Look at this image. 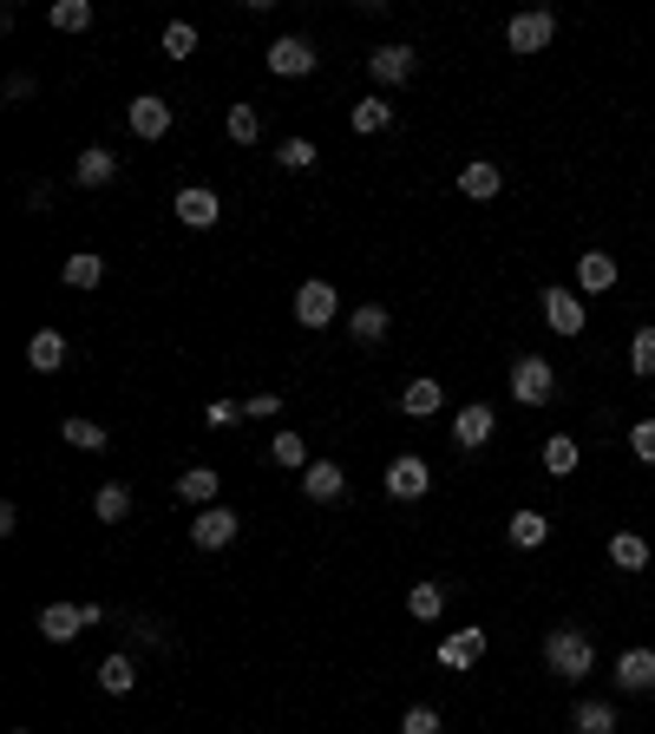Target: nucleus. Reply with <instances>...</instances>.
I'll return each mask as SVG.
<instances>
[{"instance_id":"nucleus-42","label":"nucleus","mask_w":655,"mask_h":734,"mask_svg":"<svg viewBox=\"0 0 655 734\" xmlns=\"http://www.w3.org/2000/svg\"><path fill=\"white\" fill-rule=\"evenodd\" d=\"M400 734H440V715L433 709H407L400 715Z\"/></svg>"},{"instance_id":"nucleus-7","label":"nucleus","mask_w":655,"mask_h":734,"mask_svg":"<svg viewBox=\"0 0 655 734\" xmlns=\"http://www.w3.org/2000/svg\"><path fill=\"white\" fill-rule=\"evenodd\" d=\"M171 210H177V223H190V230H210V223L223 217V203H217V190H203V184H184Z\"/></svg>"},{"instance_id":"nucleus-35","label":"nucleus","mask_w":655,"mask_h":734,"mask_svg":"<svg viewBox=\"0 0 655 734\" xmlns=\"http://www.w3.org/2000/svg\"><path fill=\"white\" fill-rule=\"evenodd\" d=\"M52 26H59V33H85V26H92V0H59V7H52Z\"/></svg>"},{"instance_id":"nucleus-24","label":"nucleus","mask_w":655,"mask_h":734,"mask_svg":"<svg viewBox=\"0 0 655 734\" xmlns=\"http://www.w3.org/2000/svg\"><path fill=\"white\" fill-rule=\"evenodd\" d=\"M348 328H354V341H367V348H374V341L387 335V308H381V302H361V308L348 315Z\"/></svg>"},{"instance_id":"nucleus-22","label":"nucleus","mask_w":655,"mask_h":734,"mask_svg":"<svg viewBox=\"0 0 655 734\" xmlns=\"http://www.w3.org/2000/svg\"><path fill=\"white\" fill-rule=\"evenodd\" d=\"M499 184H505V177H499V164H486V158H472V164L459 171V190H466V197H499Z\"/></svg>"},{"instance_id":"nucleus-20","label":"nucleus","mask_w":655,"mask_h":734,"mask_svg":"<svg viewBox=\"0 0 655 734\" xmlns=\"http://www.w3.org/2000/svg\"><path fill=\"white\" fill-rule=\"evenodd\" d=\"M66 289H98L105 282V256H92V249H79V256H66Z\"/></svg>"},{"instance_id":"nucleus-5","label":"nucleus","mask_w":655,"mask_h":734,"mask_svg":"<svg viewBox=\"0 0 655 734\" xmlns=\"http://www.w3.org/2000/svg\"><path fill=\"white\" fill-rule=\"evenodd\" d=\"M551 33H558V20L551 13H512V26H505V39H512V53H545L551 46Z\"/></svg>"},{"instance_id":"nucleus-19","label":"nucleus","mask_w":655,"mask_h":734,"mask_svg":"<svg viewBox=\"0 0 655 734\" xmlns=\"http://www.w3.org/2000/svg\"><path fill=\"white\" fill-rule=\"evenodd\" d=\"M72 177H79L85 190H98V184H112V177H118V158L92 144V151H79V164H72Z\"/></svg>"},{"instance_id":"nucleus-17","label":"nucleus","mask_w":655,"mask_h":734,"mask_svg":"<svg viewBox=\"0 0 655 734\" xmlns=\"http://www.w3.org/2000/svg\"><path fill=\"white\" fill-rule=\"evenodd\" d=\"M479 656H486V630H459L440 643V669H472Z\"/></svg>"},{"instance_id":"nucleus-6","label":"nucleus","mask_w":655,"mask_h":734,"mask_svg":"<svg viewBox=\"0 0 655 734\" xmlns=\"http://www.w3.org/2000/svg\"><path fill=\"white\" fill-rule=\"evenodd\" d=\"M335 315H341V302H335L328 282H302V289H295V322H302V328H328Z\"/></svg>"},{"instance_id":"nucleus-31","label":"nucleus","mask_w":655,"mask_h":734,"mask_svg":"<svg viewBox=\"0 0 655 734\" xmlns=\"http://www.w3.org/2000/svg\"><path fill=\"white\" fill-rule=\"evenodd\" d=\"M545 466H551L558 479L577 473V440H571V433H551V440H545Z\"/></svg>"},{"instance_id":"nucleus-44","label":"nucleus","mask_w":655,"mask_h":734,"mask_svg":"<svg viewBox=\"0 0 655 734\" xmlns=\"http://www.w3.org/2000/svg\"><path fill=\"white\" fill-rule=\"evenodd\" d=\"M13 734H26V729H13Z\"/></svg>"},{"instance_id":"nucleus-10","label":"nucleus","mask_w":655,"mask_h":734,"mask_svg":"<svg viewBox=\"0 0 655 734\" xmlns=\"http://www.w3.org/2000/svg\"><path fill=\"white\" fill-rule=\"evenodd\" d=\"M492 427H499V413L486 407V400H472V407H459V420H453V446H486L492 440Z\"/></svg>"},{"instance_id":"nucleus-15","label":"nucleus","mask_w":655,"mask_h":734,"mask_svg":"<svg viewBox=\"0 0 655 734\" xmlns=\"http://www.w3.org/2000/svg\"><path fill=\"white\" fill-rule=\"evenodd\" d=\"M577 282H584L590 295L617 289V256H610V249H584V256H577Z\"/></svg>"},{"instance_id":"nucleus-26","label":"nucleus","mask_w":655,"mask_h":734,"mask_svg":"<svg viewBox=\"0 0 655 734\" xmlns=\"http://www.w3.org/2000/svg\"><path fill=\"white\" fill-rule=\"evenodd\" d=\"M131 683H138L131 656H105V663H98V689H105V696H131Z\"/></svg>"},{"instance_id":"nucleus-9","label":"nucleus","mask_w":655,"mask_h":734,"mask_svg":"<svg viewBox=\"0 0 655 734\" xmlns=\"http://www.w3.org/2000/svg\"><path fill=\"white\" fill-rule=\"evenodd\" d=\"M125 125H131V131H138V138H144V144H157V138H164V131H171V105H164V98H151V92H144V98H131V112H125Z\"/></svg>"},{"instance_id":"nucleus-41","label":"nucleus","mask_w":655,"mask_h":734,"mask_svg":"<svg viewBox=\"0 0 655 734\" xmlns=\"http://www.w3.org/2000/svg\"><path fill=\"white\" fill-rule=\"evenodd\" d=\"M630 453L655 466V420H636V427H630Z\"/></svg>"},{"instance_id":"nucleus-14","label":"nucleus","mask_w":655,"mask_h":734,"mask_svg":"<svg viewBox=\"0 0 655 734\" xmlns=\"http://www.w3.org/2000/svg\"><path fill=\"white\" fill-rule=\"evenodd\" d=\"M426 486H433L426 459H394V466H387V492H394V499H426Z\"/></svg>"},{"instance_id":"nucleus-39","label":"nucleus","mask_w":655,"mask_h":734,"mask_svg":"<svg viewBox=\"0 0 655 734\" xmlns=\"http://www.w3.org/2000/svg\"><path fill=\"white\" fill-rule=\"evenodd\" d=\"M630 368H636V374H655V328H636V341H630Z\"/></svg>"},{"instance_id":"nucleus-11","label":"nucleus","mask_w":655,"mask_h":734,"mask_svg":"<svg viewBox=\"0 0 655 734\" xmlns=\"http://www.w3.org/2000/svg\"><path fill=\"white\" fill-rule=\"evenodd\" d=\"M413 66H420V59H413V46H381V53H367V72H374L381 85H407V79H413Z\"/></svg>"},{"instance_id":"nucleus-30","label":"nucleus","mask_w":655,"mask_h":734,"mask_svg":"<svg viewBox=\"0 0 655 734\" xmlns=\"http://www.w3.org/2000/svg\"><path fill=\"white\" fill-rule=\"evenodd\" d=\"M59 433H66V446H79V453H105V427H98V420H66Z\"/></svg>"},{"instance_id":"nucleus-4","label":"nucleus","mask_w":655,"mask_h":734,"mask_svg":"<svg viewBox=\"0 0 655 734\" xmlns=\"http://www.w3.org/2000/svg\"><path fill=\"white\" fill-rule=\"evenodd\" d=\"M551 387H558V374H551V361H545V354H525V361L512 368V394H518L525 407H545V400H551Z\"/></svg>"},{"instance_id":"nucleus-23","label":"nucleus","mask_w":655,"mask_h":734,"mask_svg":"<svg viewBox=\"0 0 655 734\" xmlns=\"http://www.w3.org/2000/svg\"><path fill=\"white\" fill-rule=\"evenodd\" d=\"M545 538H551V519L545 512H512V545L518 551H538Z\"/></svg>"},{"instance_id":"nucleus-16","label":"nucleus","mask_w":655,"mask_h":734,"mask_svg":"<svg viewBox=\"0 0 655 734\" xmlns=\"http://www.w3.org/2000/svg\"><path fill=\"white\" fill-rule=\"evenodd\" d=\"M341 486H348V479H341V466H335V459H315V466L302 473V492H308L315 505H335V499H341Z\"/></svg>"},{"instance_id":"nucleus-33","label":"nucleus","mask_w":655,"mask_h":734,"mask_svg":"<svg viewBox=\"0 0 655 734\" xmlns=\"http://www.w3.org/2000/svg\"><path fill=\"white\" fill-rule=\"evenodd\" d=\"M407 610H413L420 624H433V617L446 610V591H440V584H413V591H407Z\"/></svg>"},{"instance_id":"nucleus-3","label":"nucleus","mask_w":655,"mask_h":734,"mask_svg":"<svg viewBox=\"0 0 655 734\" xmlns=\"http://www.w3.org/2000/svg\"><path fill=\"white\" fill-rule=\"evenodd\" d=\"M236 532H243V519L230 505H203L197 525H190V545L197 551H223V545H236Z\"/></svg>"},{"instance_id":"nucleus-18","label":"nucleus","mask_w":655,"mask_h":734,"mask_svg":"<svg viewBox=\"0 0 655 734\" xmlns=\"http://www.w3.org/2000/svg\"><path fill=\"white\" fill-rule=\"evenodd\" d=\"M617 683H623L630 696H650L655 689V650H630V656L617 663Z\"/></svg>"},{"instance_id":"nucleus-38","label":"nucleus","mask_w":655,"mask_h":734,"mask_svg":"<svg viewBox=\"0 0 655 734\" xmlns=\"http://www.w3.org/2000/svg\"><path fill=\"white\" fill-rule=\"evenodd\" d=\"M269 453H276V466H302V473L315 466V459L302 453V433H276V446H269Z\"/></svg>"},{"instance_id":"nucleus-13","label":"nucleus","mask_w":655,"mask_h":734,"mask_svg":"<svg viewBox=\"0 0 655 734\" xmlns=\"http://www.w3.org/2000/svg\"><path fill=\"white\" fill-rule=\"evenodd\" d=\"M26 368H33V374H59V368H66V335H59V328H39V335L26 341Z\"/></svg>"},{"instance_id":"nucleus-43","label":"nucleus","mask_w":655,"mask_h":734,"mask_svg":"<svg viewBox=\"0 0 655 734\" xmlns=\"http://www.w3.org/2000/svg\"><path fill=\"white\" fill-rule=\"evenodd\" d=\"M282 413V394H256L249 407H243V420H276Z\"/></svg>"},{"instance_id":"nucleus-2","label":"nucleus","mask_w":655,"mask_h":734,"mask_svg":"<svg viewBox=\"0 0 655 734\" xmlns=\"http://www.w3.org/2000/svg\"><path fill=\"white\" fill-rule=\"evenodd\" d=\"M98 617H105L98 604H46V610H39V637H46V643H72V637L92 630Z\"/></svg>"},{"instance_id":"nucleus-12","label":"nucleus","mask_w":655,"mask_h":734,"mask_svg":"<svg viewBox=\"0 0 655 734\" xmlns=\"http://www.w3.org/2000/svg\"><path fill=\"white\" fill-rule=\"evenodd\" d=\"M545 322H551L558 335H584L590 315H584V302H577L571 289H545Z\"/></svg>"},{"instance_id":"nucleus-21","label":"nucleus","mask_w":655,"mask_h":734,"mask_svg":"<svg viewBox=\"0 0 655 734\" xmlns=\"http://www.w3.org/2000/svg\"><path fill=\"white\" fill-rule=\"evenodd\" d=\"M177 499H184V505H217V473H210V466L177 473Z\"/></svg>"},{"instance_id":"nucleus-29","label":"nucleus","mask_w":655,"mask_h":734,"mask_svg":"<svg viewBox=\"0 0 655 734\" xmlns=\"http://www.w3.org/2000/svg\"><path fill=\"white\" fill-rule=\"evenodd\" d=\"M223 125H230V138H236V144H256V138H262V112H256V105H230V118H223Z\"/></svg>"},{"instance_id":"nucleus-34","label":"nucleus","mask_w":655,"mask_h":734,"mask_svg":"<svg viewBox=\"0 0 655 734\" xmlns=\"http://www.w3.org/2000/svg\"><path fill=\"white\" fill-rule=\"evenodd\" d=\"M577 734H617V709L610 702H577Z\"/></svg>"},{"instance_id":"nucleus-36","label":"nucleus","mask_w":655,"mask_h":734,"mask_svg":"<svg viewBox=\"0 0 655 734\" xmlns=\"http://www.w3.org/2000/svg\"><path fill=\"white\" fill-rule=\"evenodd\" d=\"M315 158H321V151H315L308 138H282V151H276V164H282V171H308Z\"/></svg>"},{"instance_id":"nucleus-28","label":"nucleus","mask_w":655,"mask_h":734,"mask_svg":"<svg viewBox=\"0 0 655 734\" xmlns=\"http://www.w3.org/2000/svg\"><path fill=\"white\" fill-rule=\"evenodd\" d=\"M610 564H623V571H643V564H650V545H643L636 532H617V538H610Z\"/></svg>"},{"instance_id":"nucleus-40","label":"nucleus","mask_w":655,"mask_h":734,"mask_svg":"<svg viewBox=\"0 0 655 734\" xmlns=\"http://www.w3.org/2000/svg\"><path fill=\"white\" fill-rule=\"evenodd\" d=\"M236 420H243V407H236V400H210V407H203V427H217V433H223V427H236Z\"/></svg>"},{"instance_id":"nucleus-37","label":"nucleus","mask_w":655,"mask_h":734,"mask_svg":"<svg viewBox=\"0 0 655 734\" xmlns=\"http://www.w3.org/2000/svg\"><path fill=\"white\" fill-rule=\"evenodd\" d=\"M164 53H171V59H190V53H197V26L171 20V26H164Z\"/></svg>"},{"instance_id":"nucleus-25","label":"nucleus","mask_w":655,"mask_h":734,"mask_svg":"<svg viewBox=\"0 0 655 734\" xmlns=\"http://www.w3.org/2000/svg\"><path fill=\"white\" fill-rule=\"evenodd\" d=\"M440 381H407V394H400V407L413 413V420H426V413H440Z\"/></svg>"},{"instance_id":"nucleus-8","label":"nucleus","mask_w":655,"mask_h":734,"mask_svg":"<svg viewBox=\"0 0 655 734\" xmlns=\"http://www.w3.org/2000/svg\"><path fill=\"white\" fill-rule=\"evenodd\" d=\"M269 72H282V79H308V72H315V46L295 39V33L276 39V46H269Z\"/></svg>"},{"instance_id":"nucleus-32","label":"nucleus","mask_w":655,"mask_h":734,"mask_svg":"<svg viewBox=\"0 0 655 734\" xmlns=\"http://www.w3.org/2000/svg\"><path fill=\"white\" fill-rule=\"evenodd\" d=\"M92 512H98L105 525H125V519H131V492H125V486H105V492L92 499Z\"/></svg>"},{"instance_id":"nucleus-27","label":"nucleus","mask_w":655,"mask_h":734,"mask_svg":"<svg viewBox=\"0 0 655 734\" xmlns=\"http://www.w3.org/2000/svg\"><path fill=\"white\" fill-rule=\"evenodd\" d=\"M387 125H394V105H387V98H354V131L374 138V131H387Z\"/></svg>"},{"instance_id":"nucleus-1","label":"nucleus","mask_w":655,"mask_h":734,"mask_svg":"<svg viewBox=\"0 0 655 734\" xmlns=\"http://www.w3.org/2000/svg\"><path fill=\"white\" fill-rule=\"evenodd\" d=\"M545 663H551V676L584 683V676H590V663H597V643H590L584 630H551V637H545Z\"/></svg>"}]
</instances>
